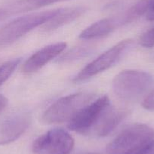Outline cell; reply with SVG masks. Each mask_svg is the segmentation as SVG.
<instances>
[{
    "mask_svg": "<svg viewBox=\"0 0 154 154\" xmlns=\"http://www.w3.org/2000/svg\"><path fill=\"white\" fill-rule=\"evenodd\" d=\"M125 112L112 106L106 95L98 97L87 105L68 123L72 131L85 135L105 137L123 120Z\"/></svg>",
    "mask_w": 154,
    "mask_h": 154,
    "instance_id": "1",
    "label": "cell"
},
{
    "mask_svg": "<svg viewBox=\"0 0 154 154\" xmlns=\"http://www.w3.org/2000/svg\"><path fill=\"white\" fill-rule=\"evenodd\" d=\"M154 140V129L145 124H134L118 134L106 146L108 154H138Z\"/></svg>",
    "mask_w": 154,
    "mask_h": 154,
    "instance_id": "2",
    "label": "cell"
},
{
    "mask_svg": "<svg viewBox=\"0 0 154 154\" xmlns=\"http://www.w3.org/2000/svg\"><path fill=\"white\" fill-rule=\"evenodd\" d=\"M94 94L87 91L74 93L61 97L44 112L42 122L46 124L69 122L94 100Z\"/></svg>",
    "mask_w": 154,
    "mask_h": 154,
    "instance_id": "3",
    "label": "cell"
},
{
    "mask_svg": "<svg viewBox=\"0 0 154 154\" xmlns=\"http://www.w3.org/2000/svg\"><path fill=\"white\" fill-rule=\"evenodd\" d=\"M153 83L149 73L140 70H124L116 75L112 81L115 94L119 99L131 101L144 94Z\"/></svg>",
    "mask_w": 154,
    "mask_h": 154,
    "instance_id": "4",
    "label": "cell"
},
{
    "mask_svg": "<svg viewBox=\"0 0 154 154\" xmlns=\"http://www.w3.org/2000/svg\"><path fill=\"white\" fill-rule=\"evenodd\" d=\"M60 9L32 13L11 20L0 29V45L5 46L14 42L32 29L48 21Z\"/></svg>",
    "mask_w": 154,
    "mask_h": 154,
    "instance_id": "5",
    "label": "cell"
},
{
    "mask_svg": "<svg viewBox=\"0 0 154 154\" xmlns=\"http://www.w3.org/2000/svg\"><path fill=\"white\" fill-rule=\"evenodd\" d=\"M132 45L133 42L131 39H125L118 42L84 67L74 78V82L85 81L112 67L126 54Z\"/></svg>",
    "mask_w": 154,
    "mask_h": 154,
    "instance_id": "6",
    "label": "cell"
},
{
    "mask_svg": "<svg viewBox=\"0 0 154 154\" xmlns=\"http://www.w3.org/2000/svg\"><path fill=\"white\" fill-rule=\"evenodd\" d=\"M73 147L74 140L67 131L54 128L34 141L32 152L33 154H70Z\"/></svg>",
    "mask_w": 154,
    "mask_h": 154,
    "instance_id": "7",
    "label": "cell"
},
{
    "mask_svg": "<svg viewBox=\"0 0 154 154\" xmlns=\"http://www.w3.org/2000/svg\"><path fill=\"white\" fill-rule=\"evenodd\" d=\"M29 112H22L12 115L0 122V145L11 143L20 137L31 123Z\"/></svg>",
    "mask_w": 154,
    "mask_h": 154,
    "instance_id": "8",
    "label": "cell"
},
{
    "mask_svg": "<svg viewBox=\"0 0 154 154\" xmlns=\"http://www.w3.org/2000/svg\"><path fill=\"white\" fill-rule=\"evenodd\" d=\"M66 47V42H60L41 48L26 60L22 66V71L27 74L36 72L43 67L50 60L59 55Z\"/></svg>",
    "mask_w": 154,
    "mask_h": 154,
    "instance_id": "9",
    "label": "cell"
},
{
    "mask_svg": "<svg viewBox=\"0 0 154 154\" xmlns=\"http://www.w3.org/2000/svg\"><path fill=\"white\" fill-rule=\"evenodd\" d=\"M63 1L67 0H16L6 6L0 8V11L2 12L4 19L8 17V16L36 10L38 8Z\"/></svg>",
    "mask_w": 154,
    "mask_h": 154,
    "instance_id": "10",
    "label": "cell"
},
{
    "mask_svg": "<svg viewBox=\"0 0 154 154\" xmlns=\"http://www.w3.org/2000/svg\"><path fill=\"white\" fill-rule=\"evenodd\" d=\"M85 8L82 6L71 7V8H60L56 15L51 17L48 21L44 23L42 29L45 32L54 31L67 23H71L80 17L85 11Z\"/></svg>",
    "mask_w": 154,
    "mask_h": 154,
    "instance_id": "11",
    "label": "cell"
},
{
    "mask_svg": "<svg viewBox=\"0 0 154 154\" xmlns=\"http://www.w3.org/2000/svg\"><path fill=\"white\" fill-rule=\"evenodd\" d=\"M119 24L118 19L104 18L87 27L79 35L82 39H94L107 35Z\"/></svg>",
    "mask_w": 154,
    "mask_h": 154,
    "instance_id": "12",
    "label": "cell"
},
{
    "mask_svg": "<svg viewBox=\"0 0 154 154\" xmlns=\"http://www.w3.org/2000/svg\"><path fill=\"white\" fill-rule=\"evenodd\" d=\"M154 0H140L132 7L126 11L125 14L121 17L119 23H127L134 21L143 14H147L149 8L152 6Z\"/></svg>",
    "mask_w": 154,
    "mask_h": 154,
    "instance_id": "13",
    "label": "cell"
},
{
    "mask_svg": "<svg viewBox=\"0 0 154 154\" xmlns=\"http://www.w3.org/2000/svg\"><path fill=\"white\" fill-rule=\"evenodd\" d=\"M91 51V48H88V47H75V48L69 50L63 56H61L59 60H57V62L60 63H69V62L74 61V60H80L81 58H84L88 54H90Z\"/></svg>",
    "mask_w": 154,
    "mask_h": 154,
    "instance_id": "14",
    "label": "cell"
},
{
    "mask_svg": "<svg viewBox=\"0 0 154 154\" xmlns=\"http://www.w3.org/2000/svg\"><path fill=\"white\" fill-rule=\"evenodd\" d=\"M20 62V58L8 60L0 66V85H2L14 72Z\"/></svg>",
    "mask_w": 154,
    "mask_h": 154,
    "instance_id": "15",
    "label": "cell"
},
{
    "mask_svg": "<svg viewBox=\"0 0 154 154\" xmlns=\"http://www.w3.org/2000/svg\"><path fill=\"white\" fill-rule=\"evenodd\" d=\"M140 44L141 46L146 48L154 47V27L151 28L141 35L140 38Z\"/></svg>",
    "mask_w": 154,
    "mask_h": 154,
    "instance_id": "16",
    "label": "cell"
},
{
    "mask_svg": "<svg viewBox=\"0 0 154 154\" xmlns=\"http://www.w3.org/2000/svg\"><path fill=\"white\" fill-rule=\"evenodd\" d=\"M142 106L149 111H154V90L151 91L142 102Z\"/></svg>",
    "mask_w": 154,
    "mask_h": 154,
    "instance_id": "17",
    "label": "cell"
},
{
    "mask_svg": "<svg viewBox=\"0 0 154 154\" xmlns=\"http://www.w3.org/2000/svg\"><path fill=\"white\" fill-rule=\"evenodd\" d=\"M8 103V100L5 96L2 94H0V112H2L4 109L7 106Z\"/></svg>",
    "mask_w": 154,
    "mask_h": 154,
    "instance_id": "18",
    "label": "cell"
},
{
    "mask_svg": "<svg viewBox=\"0 0 154 154\" xmlns=\"http://www.w3.org/2000/svg\"><path fill=\"white\" fill-rule=\"evenodd\" d=\"M146 19L150 21H154V2L146 14Z\"/></svg>",
    "mask_w": 154,
    "mask_h": 154,
    "instance_id": "19",
    "label": "cell"
}]
</instances>
